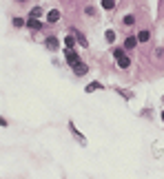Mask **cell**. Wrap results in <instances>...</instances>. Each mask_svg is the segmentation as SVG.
Here are the masks:
<instances>
[{
  "instance_id": "7",
  "label": "cell",
  "mask_w": 164,
  "mask_h": 179,
  "mask_svg": "<svg viewBox=\"0 0 164 179\" xmlns=\"http://www.w3.org/2000/svg\"><path fill=\"white\" fill-rule=\"evenodd\" d=\"M44 44H47V49H51V51H56V49H58V40H56V38H47V42H44Z\"/></svg>"
},
{
  "instance_id": "12",
  "label": "cell",
  "mask_w": 164,
  "mask_h": 179,
  "mask_svg": "<svg viewBox=\"0 0 164 179\" xmlns=\"http://www.w3.org/2000/svg\"><path fill=\"white\" fill-rule=\"evenodd\" d=\"M100 89V82H91L89 86H87V93H91V91H98Z\"/></svg>"
},
{
  "instance_id": "13",
  "label": "cell",
  "mask_w": 164,
  "mask_h": 179,
  "mask_svg": "<svg viewBox=\"0 0 164 179\" xmlns=\"http://www.w3.org/2000/svg\"><path fill=\"white\" fill-rule=\"evenodd\" d=\"M22 24H27L22 18H13V27H22Z\"/></svg>"
},
{
  "instance_id": "8",
  "label": "cell",
  "mask_w": 164,
  "mask_h": 179,
  "mask_svg": "<svg viewBox=\"0 0 164 179\" xmlns=\"http://www.w3.org/2000/svg\"><path fill=\"white\" fill-rule=\"evenodd\" d=\"M149 38H151V33H149V31H140V33H137V42H147Z\"/></svg>"
},
{
  "instance_id": "5",
  "label": "cell",
  "mask_w": 164,
  "mask_h": 179,
  "mask_svg": "<svg viewBox=\"0 0 164 179\" xmlns=\"http://www.w3.org/2000/svg\"><path fill=\"white\" fill-rule=\"evenodd\" d=\"M115 60H118V66H120V69H129V64H131V62H129V58H127L124 53H122L120 58H115Z\"/></svg>"
},
{
  "instance_id": "4",
  "label": "cell",
  "mask_w": 164,
  "mask_h": 179,
  "mask_svg": "<svg viewBox=\"0 0 164 179\" xmlns=\"http://www.w3.org/2000/svg\"><path fill=\"white\" fill-rule=\"evenodd\" d=\"M58 20H60V11L58 9H53V11L47 13V22H58Z\"/></svg>"
},
{
  "instance_id": "6",
  "label": "cell",
  "mask_w": 164,
  "mask_h": 179,
  "mask_svg": "<svg viewBox=\"0 0 164 179\" xmlns=\"http://www.w3.org/2000/svg\"><path fill=\"white\" fill-rule=\"evenodd\" d=\"M73 71H76V75H84L89 69H87V64H82V62H78V64H73Z\"/></svg>"
},
{
  "instance_id": "2",
  "label": "cell",
  "mask_w": 164,
  "mask_h": 179,
  "mask_svg": "<svg viewBox=\"0 0 164 179\" xmlns=\"http://www.w3.org/2000/svg\"><path fill=\"white\" fill-rule=\"evenodd\" d=\"M27 27H29L31 31H38V29L42 27V22H40L38 18H29V20H27Z\"/></svg>"
},
{
  "instance_id": "10",
  "label": "cell",
  "mask_w": 164,
  "mask_h": 179,
  "mask_svg": "<svg viewBox=\"0 0 164 179\" xmlns=\"http://www.w3.org/2000/svg\"><path fill=\"white\" fill-rule=\"evenodd\" d=\"M40 16H42V9H40V7L31 9V13H29V18H40Z\"/></svg>"
},
{
  "instance_id": "16",
  "label": "cell",
  "mask_w": 164,
  "mask_h": 179,
  "mask_svg": "<svg viewBox=\"0 0 164 179\" xmlns=\"http://www.w3.org/2000/svg\"><path fill=\"white\" fill-rule=\"evenodd\" d=\"M162 119H164V113H162Z\"/></svg>"
},
{
  "instance_id": "1",
  "label": "cell",
  "mask_w": 164,
  "mask_h": 179,
  "mask_svg": "<svg viewBox=\"0 0 164 179\" xmlns=\"http://www.w3.org/2000/svg\"><path fill=\"white\" fill-rule=\"evenodd\" d=\"M64 58H67V62H69V64H71V66L80 62V58H78V53H76V51H71V49H67V53H64Z\"/></svg>"
},
{
  "instance_id": "11",
  "label": "cell",
  "mask_w": 164,
  "mask_h": 179,
  "mask_svg": "<svg viewBox=\"0 0 164 179\" xmlns=\"http://www.w3.org/2000/svg\"><path fill=\"white\" fill-rule=\"evenodd\" d=\"M102 7L104 9H113L115 7V0H102Z\"/></svg>"
},
{
  "instance_id": "9",
  "label": "cell",
  "mask_w": 164,
  "mask_h": 179,
  "mask_svg": "<svg viewBox=\"0 0 164 179\" xmlns=\"http://www.w3.org/2000/svg\"><path fill=\"white\" fill-rule=\"evenodd\" d=\"M73 44H76V38H73V36H67V38H64V46H67V49H71Z\"/></svg>"
},
{
  "instance_id": "15",
  "label": "cell",
  "mask_w": 164,
  "mask_h": 179,
  "mask_svg": "<svg viewBox=\"0 0 164 179\" xmlns=\"http://www.w3.org/2000/svg\"><path fill=\"white\" fill-rule=\"evenodd\" d=\"M107 40L113 42V40H115V33H113V31H107Z\"/></svg>"
},
{
  "instance_id": "14",
  "label": "cell",
  "mask_w": 164,
  "mask_h": 179,
  "mask_svg": "<svg viewBox=\"0 0 164 179\" xmlns=\"http://www.w3.org/2000/svg\"><path fill=\"white\" fill-rule=\"evenodd\" d=\"M133 22H135V18H133V16H127V18H124V24H129V27H131Z\"/></svg>"
},
{
  "instance_id": "3",
  "label": "cell",
  "mask_w": 164,
  "mask_h": 179,
  "mask_svg": "<svg viewBox=\"0 0 164 179\" xmlns=\"http://www.w3.org/2000/svg\"><path fill=\"white\" fill-rule=\"evenodd\" d=\"M135 44H137V36H129L124 40V49H135Z\"/></svg>"
}]
</instances>
